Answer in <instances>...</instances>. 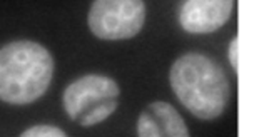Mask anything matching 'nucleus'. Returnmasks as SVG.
Returning <instances> with one entry per match:
<instances>
[{"label": "nucleus", "instance_id": "f257e3e1", "mask_svg": "<svg viewBox=\"0 0 254 137\" xmlns=\"http://www.w3.org/2000/svg\"><path fill=\"white\" fill-rule=\"evenodd\" d=\"M169 84L179 102L201 121H214L229 104L228 75L219 64L204 54L181 56L171 67Z\"/></svg>", "mask_w": 254, "mask_h": 137}, {"label": "nucleus", "instance_id": "f03ea898", "mask_svg": "<svg viewBox=\"0 0 254 137\" xmlns=\"http://www.w3.org/2000/svg\"><path fill=\"white\" fill-rule=\"evenodd\" d=\"M52 54L30 40H15L0 50V99L27 106L47 92L54 79Z\"/></svg>", "mask_w": 254, "mask_h": 137}, {"label": "nucleus", "instance_id": "7ed1b4c3", "mask_svg": "<svg viewBox=\"0 0 254 137\" xmlns=\"http://www.w3.org/2000/svg\"><path fill=\"white\" fill-rule=\"evenodd\" d=\"M121 89L114 79L101 74L79 77L64 90L62 106L70 121L82 127L104 122L119 106Z\"/></svg>", "mask_w": 254, "mask_h": 137}, {"label": "nucleus", "instance_id": "20e7f679", "mask_svg": "<svg viewBox=\"0 0 254 137\" xmlns=\"http://www.w3.org/2000/svg\"><path fill=\"white\" fill-rule=\"evenodd\" d=\"M146 13L142 0H95L89 8L87 24L101 40H127L142 30Z\"/></svg>", "mask_w": 254, "mask_h": 137}, {"label": "nucleus", "instance_id": "39448f33", "mask_svg": "<svg viewBox=\"0 0 254 137\" xmlns=\"http://www.w3.org/2000/svg\"><path fill=\"white\" fill-rule=\"evenodd\" d=\"M233 10V0H186L179 7V25L189 34H212L228 24Z\"/></svg>", "mask_w": 254, "mask_h": 137}, {"label": "nucleus", "instance_id": "423d86ee", "mask_svg": "<svg viewBox=\"0 0 254 137\" xmlns=\"http://www.w3.org/2000/svg\"><path fill=\"white\" fill-rule=\"evenodd\" d=\"M137 137H190L183 116L171 104L157 100L140 112Z\"/></svg>", "mask_w": 254, "mask_h": 137}, {"label": "nucleus", "instance_id": "0eeeda50", "mask_svg": "<svg viewBox=\"0 0 254 137\" xmlns=\"http://www.w3.org/2000/svg\"><path fill=\"white\" fill-rule=\"evenodd\" d=\"M20 137H69L62 129H59L56 126H32L27 131L20 134Z\"/></svg>", "mask_w": 254, "mask_h": 137}, {"label": "nucleus", "instance_id": "6e6552de", "mask_svg": "<svg viewBox=\"0 0 254 137\" xmlns=\"http://www.w3.org/2000/svg\"><path fill=\"white\" fill-rule=\"evenodd\" d=\"M238 37L233 39V42H231L229 49H228V57L231 61V66L234 68H238V59H239V45H238Z\"/></svg>", "mask_w": 254, "mask_h": 137}]
</instances>
